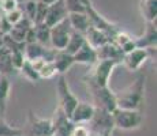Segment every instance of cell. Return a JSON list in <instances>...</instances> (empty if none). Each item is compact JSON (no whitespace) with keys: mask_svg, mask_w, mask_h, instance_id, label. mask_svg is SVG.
Returning a JSON list of instances; mask_svg holds the SVG:
<instances>
[{"mask_svg":"<svg viewBox=\"0 0 157 136\" xmlns=\"http://www.w3.org/2000/svg\"><path fill=\"white\" fill-rule=\"evenodd\" d=\"M38 2L44 3V4H47V6H51V4H53L55 2H57V0H38Z\"/></svg>","mask_w":157,"mask_h":136,"instance_id":"836d02e7","label":"cell"},{"mask_svg":"<svg viewBox=\"0 0 157 136\" xmlns=\"http://www.w3.org/2000/svg\"><path fill=\"white\" fill-rule=\"evenodd\" d=\"M32 2H38V0H32Z\"/></svg>","mask_w":157,"mask_h":136,"instance_id":"74e56055","label":"cell"},{"mask_svg":"<svg viewBox=\"0 0 157 136\" xmlns=\"http://www.w3.org/2000/svg\"><path fill=\"white\" fill-rule=\"evenodd\" d=\"M13 71H15L13 67V61H11V52L7 46L0 42V75H8Z\"/></svg>","mask_w":157,"mask_h":136,"instance_id":"7402d4cb","label":"cell"},{"mask_svg":"<svg viewBox=\"0 0 157 136\" xmlns=\"http://www.w3.org/2000/svg\"><path fill=\"white\" fill-rule=\"evenodd\" d=\"M112 134H109V132H107V134H96V135H90V136H111Z\"/></svg>","mask_w":157,"mask_h":136,"instance_id":"e575fe53","label":"cell"},{"mask_svg":"<svg viewBox=\"0 0 157 136\" xmlns=\"http://www.w3.org/2000/svg\"><path fill=\"white\" fill-rule=\"evenodd\" d=\"M135 46L141 49H156L157 42V29L156 22H146L142 34L140 37L134 38Z\"/></svg>","mask_w":157,"mask_h":136,"instance_id":"7c38bea8","label":"cell"},{"mask_svg":"<svg viewBox=\"0 0 157 136\" xmlns=\"http://www.w3.org/2000/svg\"><path fill=\"white\" fill-rule=\"evenodd\" d=\"M140 13L145 22H156L157 19V0H140Z\"/></svg>","mask_w":157,"mask_h":136,"instance_id":"ffe728a7","label":"cell"},{"mask_svg":"<svg viewBox=\"0 0 157 136\" xmlns=\"http://www.w3.org/2000/svg\"><path fill=\"white\" fill-rule=\"evenodd\" d=\"M83 35H85L86 42L89 45H92L94 49H98L100 46H102V45H105L107 42L111 41V38L104 31H101V30L96 29L93 26H89V29L86 30V33Z\"/></svg>","mask_w":157,"mask_h":136,"instance_id":"ac0fdd59","label":"cell"},{"mask_svg":"<svg viewBox=\"0 0 157 136\" xmlns=\"http://www.w3.org/2000/svg\"><path fill=\"white\" fill-rule=\"evenodd\" d=\"M47 8H48L47 4H44V3H41V2H37L36 15H34V22H33V25H40V23H44L45 15H47Z\"/></svg>","mask_w":157,"mask_h":136,"instance_id":"4dcf8cb0","label":"cell"},{"mask_svg":"<svg viewBox=\"0 0 157 136\" xmlns=\"http://www.w3.org/2000/svg\"><path fill=\"white\" fill-rule=\"evenodd\" d=\"M111 42H113L116 46H119L123 53H128V52H131L132 49L137 48L135 46L134 38H132L130 34H127L126 31H122V30H119V31L113 35Z\"/></svg>","mask_w":157,"mask_h":136,"instance_id":"d6986e66","label":"cell"},{"mask_svg":"<svg viewBox=\"0 0 157 136\" xmlns=\"http://www.w3.org/2000/svg\"><path fill=\"white\" fill-rule=\"evenodd\" d=\"M0 136H23V131L10 125L4 117H0Z\"/></svg>","mask_w":157,"mask_h":136,"instance_id":"4316f807","label":"cell"},{"mask_svg":"<svg viewBox=\"0 0 157 136\" xmlns=\"http://www.w3.org/2000/svg\"><path fill=\"white\" fill-rule=\"evenodd\" d=\"M72 33V29L68 22V17L67 19L62 20L60 23L51 27V37H49V44L51 48L55 50H63L67 45L70 35Z\"/></svg>","mask_w":157,"mask_h":136,"instance_id":"8992f818","label":"cell"},{"mask_svg":"<svg viewBox=\"0 0 157 136\" xmlns=\"http://www.w3.org/2000/svg\"><path fill=\"white\" fill-rule=\"evenodd\" d=\"M10 90H11V83L8 80V76L0 75V114H2V117L6 113V109H7Z\"/></svg>","mask_w":157,"mask_h":136,"instance_id":"603a6c76","label":"cell"},{"mask_svg":"<svg viewBox=\"0 0 157 136\" xmlns=\"http://www.w3.org/2000/svg\"><path fill=\"white\" fill-rule=\"evenodd\" d=\"M52 64L55 67L56 72L59 75H64L66 71H68L74 63V59L70 53L64 52V50H56L55 54H53V59H52Z\"/></svg>","mask_w":157,"mask_h":136,"instance_id":"2e32d148","label":"cell"},{"mask_svg":"<svg viewBox=\"0 0 157 136\" xmlns=\"http://www.w3.org/2000/svg\"><path fill=\"white\" fill-rule=\"evenodd\" d=\"M97 50V57L98 60H111V61H116L119 64H122V60H123V56L124 53L122 52L119 46L113 44V42H107L105 45L100 46Z\"/></svg>","mask_w":157,"mask_h":136,"instance_id":"9a60e30c","label":"cell"},{"mask_svg":"<svg viewBox=\"0 0 157 136\" xmlns=\"http://www.w3.org/2000/svg\"><path fill=\"white\" fill-rule=\"evenodd\" d=\"M150 50L152 49H141V48H135L131 52L124 53L122 60V64L124 65L128 71H138L147 60L150 59Z\"/></svg>","mask_w":157,"mask_h":136,"instance_id":"30bf717a","label":"cell"},{"mask_svg":"<svg viewBox=\"0 0 157 136\" xmlns=\"http://www.w3.org/2000/svg\"><path fill=\"white\" fill-rule=\"evenodd\" d=\"M87 128L90 131V135L96 134H112L113 131V121H112V114L108 113L101 109H96L93 119L87 123Z\"/></svg>","mask_w":157,"mask_h":136,"instance_id":"52a82bcc","label":"cell"},{"mask_svg":"<svg viewBox=\"0 0 157 136\" xmlns=\"http://www.w3.org/2000/svg\"><path fill=\"white\" fill-rule=\"evenodd\" d=\"M4 18H6V20L8 22V25L14 26V25H17L19 20H22L23 18H25V15H23V11H22V8H21V6H19V7L14 8L13 11H8V13H6L4 14Z\"/></svg>","mask_w":157,"mask_h":136,"instance_id":"83f0119b","label":"cell"},{"mask_svg":"<svg viewBox=\"0 0 157 136\" xmlns=\"http://www.w3.org/2000/svg\"><path fill=\"white\" fill-rule=\"evenodd\" d=\"M0 117H2V114H0Z\"/></svg>","mask_w":157,"mask_h":136,"instance_id":"f35d334b","label":"cell"},{"mask_svg":"<svg viewBox=\"0 0 157 136\" xmlns=\"http://www.w3.org/2000/svg\"><path fill=\"white\" fill-rule=\"evenodd\" d=\"M18 71L21 72V75H22L26 80L32 82V83H36V82L40 80V76H38L37 71L34 69V67L32 65V63H30L29 60H25L23 64L21 65V68L18 69Z\"/></svg>","mask_w":157,"mask_h":136,"instance_id":"484cf974","label":"cell"},{"mask_svg":"<svg viewBox=\"0 0 157 136\" xmlns=\"http://www.w3.org/2000/svg\"><path fill=\"white\" fill-rule=\"evenodd\" d=\"M86 86L90 95H92L93 105H94L96 109H101V110H105L108 113H112L117 108L116 97H115V93L109 89V86L98 87V86H90V84H86Z\"/></svg>","mask_w":157,"mask_h":136,"instance_id":"277c9868","label":"cell"},{"mask_svg":"<svg viewBox=\"0 0 157 136\" xmlns=\"http://www.w3.org/2000/svg\"><path fill=\"white\" fill-rule=\"evenodd\" d=\"M72 59H74V63H78V64H85V65L92 67V65L98 60L97 50H96L92 45H89L85 41V44H83L82 46L77 50V52L72 54Z\"/></svg>","mask_w":157,"mask_h":136,"instance_id":"5bb4252c","label":"cell"},{"mask_svg":"<svg viewBox=\"0 0 157 136\" xmlns=\"http://www.w3.org/2000/svg\"><path fill=\"white\" fill-rule=\"evenodd\" d=\"M17 7H19L17 0H0V11L3 14L8 13V11H13Z\"/></svg>","mask_w":157,"mask_h":136,"instance_id":"d6a6232c","label":"cell"},{"mask_svg":"<svg viewBox=\"0 0 157 136\" xmlns=\"http://www.w3.org/2000/svg\"><path fill=\"white\" fill-rule=\"evenodd\" d=\"M18 2V4H21V3H23V2H26V0H17Z\"/></svg>","mask_w":157,"mask_h":136,"instance_id":"8d00e7d4","label":"cell"},{"mask_svg":"<svg viewBox=\"0 0 157 136\" xmlns=\"http://www.w3.org/2000/svg\"><path fill=\"white\" fill-rule=\"evenodd\" d=\"M96 108L89 102H78L77 106L72 110L70 119L74 124H87L94 116Z\"/></svg>","mask_w":157,"mask_h":136,"instance_id":"4fadbf2b","label":"cell"},{"mask_svg":"<svg viewBox=\"0 0 157 136\" xmlns=\"http://www.w3.org/2000/svg\"><path fill=\"white\" fill-rule=\"evenodd\" d=\"M34 34H36V42L43 46H51L49 37H51V27L45 23L34 25Z\"/></svg>","mask_w":157,"mask_h":136,"instance_id":"cb8c5ba5","label":"cell"},{"mask_svg":"<svg viewBox=\"0 0 157 136\" xmlns=\"http://www.w3.org/2000/svg\"><path fill=\"white\" fill-rule=\"evenodd\" d=\"M32 26H33V23L30 22L28 18H23V19L19 20L17 25L11 26V29H10V31H8L7 35L11 38V40L25 44L26 34H28V31L30 30V27Z\"/></svg>","mask_w":157,"mask_h":136,"instance_id":"e0dca14e","label":"cell"},{"mask_svg":"<svg viewBox=\"0 0 157 136\" xmlns=\"http://www.w3.org/2000/svg\"><path fill=\"white\" fill-rule=\"evenodd\" d=\"M67 17H68V11H67V7H66L64 0H57L53 4L48 6L44 23L47 26L52 27L57 25V23H60L62 20L67 19Z\"/></svg>","mask_w":157,"mask_h":136,"instance_id":"8fae6325","label":"cell"},{"mask_svg":"<svg viewBox=\"0 0 157 136\" xmlns=\"http://www.w3.org/2000/svg\"><path fill=\"white\" fill-rule=\"evenodd\" d=\"M120 65L116 61L111 60H97L94 64L90 67V71L85 76V83L90 86H98V87H107L109 86V79L113 69Z\"/></svg>","mask_w":157,"mask_h":136,"instance_id":"7a4b0ae2","label":"cell"},{"mask_svg":"<svg viewBox=\"0 0 157 136\" xmlns=\"http://www.w3.org/2000/svg\"><path fill=\"white\" fill-rule=\"evenodd\" d=\"M51 123H52V136H70L72 128L75 125L70 117L59 106L53 112Z\"/></svg>","mask_w":157,"mask_h":136,"instance_id":"ba28073f","label":"cell"},{"mask_svg":"<svg viewBox=\"0 0 157 136\" xmlns=\"http://www.w3.org/2000/svg\"><path fill=\"white\" fill-rule=\"evenodd\" d=\"M23 15H25V18H28L30 22H34V15H36V7H37V2H32V0H26V2H23Z\"/></svg>","mask_w":157,"mask_h":136,"instance_id":"f546056e","label":"cell"},{"mask_svg":"<svg viewBox=\"0 0 157 136\" xmlns=\"http://www.w3.org/2000/svg\"><path fill=\"white\" fill-rule=\"evenodd\" d=\"M56 95H57V101H59L57 106L70 117L74 108L77 106V104L79 102V99L71 91L64 75H60L59 79L56 82Z\"/></svg>","mask_w":157,"mask_h":136,"instance_id":"5b68a950","label":"cell"},{"mask_svg":"<svg viewBox=\"0 0 157 136\" xmlns=\"http://www.w3.org/2000/svg\"><path fill=\"white\" fill-rule=\"evenodd\" d=\"M26 134L28 136H52L51 119H41L36 113L30 112Z\"/></svg>","mask_w":157,"mask_h":136,"instance_id":"9c48e42d","label":"cell"},{"mask_svg":"<svg viewBox=\"0 0 157 136\" xmlns=\"http://www.w3.org/2000/svg\"><path fill=\"white\" fill-rule=\"evenodd\" d=\"M145 84H146V78L141 75L122 91L115 93L117 108L142 112L145 105Z\"/></svg>","mask_w":157,"mask_h":136,"instance_id":"6da1fadb","label":"cell"},{"mask_svg":"<svg viewBox=\"0 0 157 136\" xmlns=\"http://www.w3.org/2000/svg\"><path fill=\"white\" fill-rule=\"evenodd\" d=\"M78 2H82V3H85V4H92L90 0H78Z\"/></svg>","mask_w":157,"mask_h":136,"instance_id":"d590c367","label":"cell"},{"mask_svg":"<svg viewBox=\"0 0 157 136\" xmlns=\"http://www.w3.org/2000/svg\"><path fill=\"white\" fill-rule=\"evenodd\" d=\"M68 22L74 31L85 34L90 26V20L86 14H68Z\"/></svg>","mask_w":157,"mask_h":136,"instance_id":"44dd1931","label":"cell"},{"mask_svg":"<svg viewBox=\"0 0 157 136\" xmlns=\"http://www.w3.org/2000/svg\"><path fill=\"white\" fill-rule=\"evenodd\" d=\"M57 74L55 67H53L52 61H45L44 65L38 69V76H40V79H51V78H53L55 75Z\"/></svg>","mask_w":157,"mask_h":136,"instance_id":"f1b7e54d","label":"cell"},{"mask_svg":"<svg viewBox=\"0 0 157 136\" xmlns=\"http://www.w3.org/2000/svg\"><path fill=\"white\" fill-rule=\"evenodd\" d=\"M111 114H112L113 127L115 128L123 129V131H134V129H138L144 123V114L141 110L116 108Z\"/></svg>","mask_w":157,"mask_h":136,"instance_id":"3957f363","label":"cell"},{"mask_svg":"<svg viewBox=\"0 0 157 136\" xmlns=\"http://www.w3.org/2000/svg\"><path fill=\"white\" fill-rule=\"evenodd\" d=\"M85 41H86L85 40V35L72 30V33H71V35H70V40H68L67 45H66V48L63 50H64V52H67V53H70L71 56H72V54H74L81 46H82L83 44H85Z\"/></svg>","mask_w":157,"mask_h":136,"instance_id":"d4e9b609","label":"cell"},{"mask_svg":"<svg viewBox=\"0 0 157 136\" xmlns=\"http://www.w3.org/2000/svg\"><path fill=\"white\" fill-rule=\"evenodd\" d=\"M70 136H90V131L86 124H75Z\"/></svg>","mask_w":157,"mask_h":136,"instance_id":"1f68e13d","label":"cell"}]
</instances>
